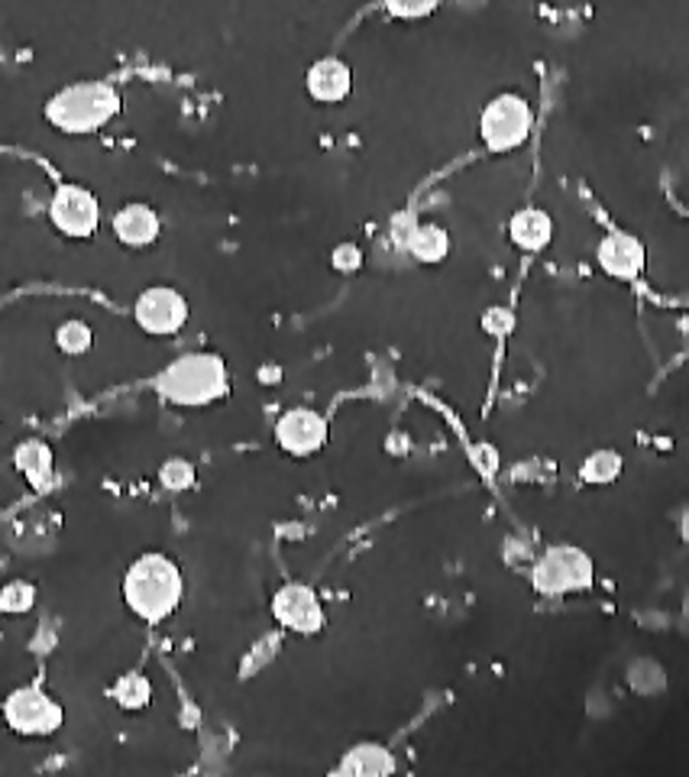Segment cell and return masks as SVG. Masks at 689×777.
Here are the masks:
<instances>
[{
    "label": "cell",
    "instance_id": "6da1fadb",
    "mask_svg": "<svg viewBox=\"0 0 689 777\" xmlns=\"http://www.w3.org/2000/svg\"><path fill=\"white\" fill-rule=\"evenodd\" d=\"M120 597L140 622L163 625L173 619L185 599V574L169 554L146 551L123 570Z\"/></svg>",
    "mask_w": 689,
    "mask_h": 777
},
{
    "label": "cell",
    "instance_id": "7a4b0ae2",
    "mask_svg": "<svg viewBox=\"0 0 689 777\" xmlns=\"http://www.w3.org/2000/svg\"><path fill=\"white\" fill-rule=\"evenodd\" d=\"M227 359L214 351H188L153 376V392L175 409H211L230 396Z\"/></svg>",
    "mask_w": 689,
    "mask_h": 777
},
{
    "label": "cell",
    "instance_id": "3957f363",
    "mask_svg": "<svg viewBox=\"0 0 689 777\" xmlns=\"http://www.w3.org/2000/svg\"><path fill=\"white\" fill-rule=\"evenodd\" d=\"M123 111V95L111 81H71L46 98L43 120L62 136H95L108 130Z\"/></svg>",
    "mask_w": 689,
    "mask_h": 777
},
{
    "label": "cell",
    "instance_id": "277c9868",
    "mask_svg": "<svg viewBox=\"0 0 689 777\" xmlns=\"http://www.w3.org/2000/svg\"><path fill=\"white\" fill-rule=\"evenodd\" d=\"M527 580L534 593L547 599L589 593L596 584V560L576 544H547L534 554Z\"/></svg>",
    "mask_w": 689,
    "mask_h": 777
},
{
    "label": "cell",
    "instance_id": "5b68a950",
    "mask_svg": "<svg viewBox=\"0 0 689 777\" xmlns=\"http://www.w3.org/2000/svg\"><path fill=\"white\" fill-rule=\"evenodd\" d=\"M534 130V108L521 91H502L479 111V143L492 156H509L527 143Z\"/></svg>",
    "mask_w": 689,
    "mask_h": 777
},
{
    "label": "cell",
    "instance_id": "8992f818",
    "mask_svg": "<svg viewBox=\"0 0 689 777\" xmlns=\"http://www.w3.org/2000/svg\"><path fill=\"white\" fill-rule=\"evenodd\" d=\"M3 725L20 739H49L65 725V707L40 684H23L10 690L0 703Z\"/></svg>",
    "mask_w": 689,
    "mask_h": 777
},
{
    "label": "cell",
    "instance_id": "52a82bcc",
    "mask_svg": "<svg viewBox=\"0 0 689 777\" xmlns=\"http://www.w3.org/2000/svg\"><path fill=\"white\" fill-rule=\"evenodd\" d=\"M46 218L58 237L91 240L101 227V198L81 181H58Z\"/></svg>",
    "mask_w": 689,
    "mask_h": 777
},
{
    "label": "cell",
    "instance_id": "ba28073f",
    "mask_svg": "<svg viewBox=\"0 0 689 777\" xmlns=\"http://www.w3.org/2000/svg\"><path fill=\"white\" fill-rule=\"evenodd\" d=\"M188 318H191V304L185 299V292H178L175 286H146L133 299V324L146 337H175L185 331Z\"/></svg>",
    "mask_w": 689,
    "mask_h": 777
},
{
    "label": "cell",
    "instance_id": "9c48e42d",
    "mask_svg": "<svg viewBox=\"0 0 689 777\" xmlns=\"http://www.w3.org/2000/svg\"><path fill=\"white\" fill-rule=\"evenodd\" d=\"M273 619L282 632L291 635H318L324 632L327 625V609H324V599L321 593L311 587V584H301V580H288L282 584L276 593H273Z\"/></svg>",
    "mask_w": 689,
    "mask_h": 777
},
{
    "label": "cell",
    "instance_id": "30bf717a",
    "mask_svg": "<svg viewBox=\"0 0 689 777\" xmlns=\"http://www.w3.org/2000/svg\"><path fill=\"white\" fill-rule=\"evenodd\" d=\"M331 441V421L318 409L298 406L288 409L276 421V444L288 457H314L327 447Z\"/></svg>",
    "mask_w": 689,
    "mask_h": 777
},
{
    "label": "cell",
    "instance_id": "8fae6325",
    "mask_svg": "<svg viewBox=\"0 0 689 777\" xmlns=\"http://www.w3.org/2000/svg\"><path fill=\"white\" fill-rule=\"evenodd\" d=\"M596 266L615 282H637L647 266V246L634 234L612 231L596 246Z\"/></svg>",
    "mask_w": 689,
    "mask_h": 777
},
{
    "label": "cell",
    "instance_id": "7c38bea8",
    "mask_svg": "<svg viewBox=\"0 0 689 777\" xmlns=\"http://www.w3.org/2000/svg\"><path fill=\"white\" fill-rule=\"evenodd\" d=\"M353 65L341 56H321L304 71V91L314 104L337 108L353 95Z\"/></svg>",
    "mask_w": 689,
    "mask_h": 777
},
{
    "label": "cell",
    "instance_id": "4fadbf2b",
    "mask_svg": "<svg viewBox=\"0 0 689 777\" xmlns=\"http://www.w3.org/2000/svg\"><path fill=\"white\" fill-rule=\"evenodd\" d=\"M111 231L120 246L126 249H149L163 237V218L146 201H126L111 218Z\"/></svg>",
    "mask_w": 689,
    "mask_h": 777
},
{
    "label": "cell",
    "instance_id": "5bb4252c",
    "mask_svg": "<svg viewBox=\"0 0 689 777\" xmlns=\"http://www.w3.org/2000/svg\"><path fill=\"white\" fill-rule=\"evenodd\" d=\"M13 467L16 474L26 479V486L40 496L53 492L56 486V451L40 441V437H26L13 447Z\"/></svg>",
    "mask_w": 689,
    "mask_h": 777
},
{
    "label": "cell",
    "instance_id": "9a60e30c",
    "mask_svg": "<svg viewBox=\"0 0 689 777\" xmlns=\"http://www.w3.org/2000/svg\"><path fill=\"white\" fill-rule=\"evenodd\" d=\"M505 237L518 253H527V256L541 253L554 240V218L544 208H534V204L518 208L515 214L509 218V224H505Z\"/></svg>",
    "mask_w": 689,
    "mask_h": 777
},
{
    "label": "cell",
    "instance_id": "2e32d148",
    "mask_svg": "<svg viewBox=\"0 0 689 777\" xmlns=\"http://www.w3.org/2000/svg\"><path fill=\"white\" fill-rule=\"evenodd\" d=\"M399 772L396 752H389L379 742H356L344 752V758L334 765L337 777H386Z\"/></svg>",
    "mask_w": 689,
    "mask_h": 777
},
{
    "label": "cell",
    "instance_id": "e0dca14e",
    "mask_svg": "<svg viewBox=\"0 0 689 777\" xmlns=\"http://www.w3.org/2000/svg\"><path fill=\"white\" fill-rule=\"evenodd\" d=\"M421 266H441L451 256V231L437 221H418L404 240V249Z\"/></svg>",
    "mask_w": 689,
    "mask_h": 777
},
{
    "label": "cell",
    "instance_id": "ac0fdd59",
    "mask_svg": "<svg viewBox=\"0 0 689 777\" xmlns=\"http://www.w3.org/2000/svg\"><path fill=\"white\" fill-rule=\"evenodd\" d=\"M108 697L114 700V707L123 710V713H143L153 703V680L143 670H126V674H120L111 684Z\"/></svg>",
    "mask_w": 689,
    "mask_h": 777
},
{
    "label": "cell",
    "instance_id": "d6986e66",
    "mask_svg": "<svg viewBox=\"0 0 689 777\" xmlns=\"http://www.w3.org/2000/svg\"><path fill=\"white\" fill-rule=\"evenodd\" d=\"M622 474H625V457L612 447H599V451L586 454L579 464V479L586 486H609Z\"/></svg>",
    "mask_w": 689,
    "mask_h": 777
},
{
    "label": "cell",
    "instance_id": "ffe728a7",
    "mask_svg": "<svg viewBox=\"0 0 689 777\" xmlns=\"http://www.w3.org/2000/svg\"><path fill=\"white\" fill-rule=\"evenodd\" d=\"M58 354L65 357H85L95 347V328L81 318H65L53 334Z\"/></svg>",
    "mask_w": 689,
    "mask_h": 777
},
{
    "label": "cell",
    "instance_id": "44dd1931",
    "mask_svg": "<svg viewBox=\"0 0 689 777\" xmlns=\"http://www.w3.org/2000/svg\"><path fill=\"white\" fill-rule=\"evenodd\" d=\"M40 602V590L36 584L16 577V580H7L0 587V612L3 615H30Z\"/></svg>",
    "mask_w": 689,
    "mask_h": 777
},
{
    "label": "cell",
    "instance_id": "7402d4cb",
    "mask_svg": "<svg viewBox=\"0 0 689 777\" xmlns=\"http://www.w3.org/2000/svg\"><path fill=\"white\" fill-rule=\"evenodd\" d=\"M198 482V470L188 457H169L159 467V486L169 492H188Z\"/></svg>",
    "mask_w": 689,
    "mask_h": 777
},
{
    "label": "cell",
    "instance_id": "603a6c76",
    "mask_svg": "<svg viewBox=\"0 0 689 777\" xmlns=\"http://www.w3.org/2000/svg\"><path fill=\"white\" fill-rule=\"evenodd\" d=\"M279 648H282V635L279 632H273V635H263L249 652H246V658H243V664H240V674L243 677H253V674H259L269 661L279 655Z\"/></svg>",
    "mask_w": 689,
    "mask_h": 777
},
{
    "label": "cell",
    "instance_id": "cb8c5ba5",
    "mask_svg": "<svg viewBox=\"0 0 689 777\" xmlns=\"http://www.w3.org/2000/svg\"><path fill=\"white\" fill-rule=\"evenodd\" d=\"M386 13L402 20V23H414V20H427L431 13L441 10L444 0H382Z\"/></svg>",
    "mask_w": 689,
    "mask_h": 777
},
{
    "label": "cell",
    "instance_id": "d4e9b609",
    "mask_svg": "<svg viewBox=\"0 0 689 777\" xmlns=\"http://www.w3.org/2000/svg\"><path fill=\"white\" fill-rule=\"evenodd\" d=\"M363 266H366V253H363L359 243L344 240V243H337V246L331 249V269H334V273L353 276V273H359Z\"/></svg>",
    "mask_w": 689,
    "mask_h": 777
},
{
    "label": "cell",
    "instance_id": "484cf974",
    "mask_svg": "<svg viewBox=\"0 0 689 777\" xmlns=\"http://www.w3.org/2000/svg\"><path fill=\"white\" fill-rule=\"evenodd\" d=\"M482 331L489 334V337H509L512 334V328H515V314L505 308V304H492L486 314H482Z\"/></svg>",
    "mask_w": 689,
    "mask_h": 777
},
{
    "label": "cell",
    "instance_id": "4316f807",
    "mask_svg": "<svg viewBox=\"0 0 689 777\" xmlns=\"http://www.w3.org/2000/svg\"><path fill=\"white\" fill-rule=\"evenodd\" d=\"M469 464H473L479 474H486V477L499 474V467H502L499 447H496V444H489V441H482V444H473V447H469Z\"/></svg>",
    "mask_w": 689,
    "mask_h": 777
},
{
    "label": "cell",
    "instance_id": "83f0119b",
    "mask_svg": "<svg viewBox=\"0 0 689 777\" xmlns=\"http://www.w3.org/2000/svg\"><path fill=\"white\" fill-rule=\"evenodd\" d=\"M418 224V218L411 214V211H399L396 218H392V227H389V237H392V243L399 246V249H404V240H408V234H411V227Z\"/></svg>",
    "mask_w": 689,
    "mask_h": 777
},
{
    "label": "cell",
    "instance_id": "f1b7e54d",
    "mask_svg": "<svg viewBox=\"0 0 689 777\" xmlns=\"http://www.w3.org/2000/svg\"><path fill=\"white\" fill-rule=\"evenodd\" d=\"M256 379H259L263 386H276V382H282V366H279V363H263L259 373H256Z\"/></svg>",
    "mask_w": 689,
    "mask_h": 777
}]
</instances>
